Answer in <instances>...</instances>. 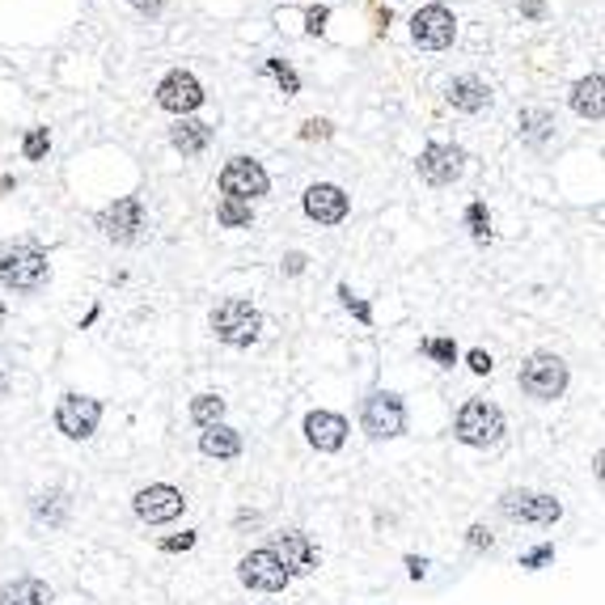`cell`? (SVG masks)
I'll return each instance as SVG.
<instances>
[{
  "mask_svg": "<svg viewBox=\"0 0 605 605\" xmlns=\"http://www.w3.org/2000/svg\"><path fill=\"white\" fill-rule=\"evenodd\" d=\"M339 297H343V305H348V309H351V314H356L360 322L373 318V309H368L365 301H356V297H351V288H339Z\"/></svg>",
  "mask_w": 605,
  "mask_h": 605,
  "instance_id": "d590c367",
  "label": "cell"
},
{
  "mask_svg": "<svg viewBox=\"0 0 605 605\" xmlns=\"http://www.w3.org/2000/svg\"><path fill=\"white\" fill-rule=\"evenodd\" d=\"M170 140H174V148L182 153V157H195V153H204V148H207V140H212V128H207V123H199V119H182Z\"/></svg>",
  "mask_w": 605,
  "mask_h": 605,
  "instance_id": "7402d4cb",
  "label": "cell"
},
{
  "mask_svg": "<svg viewBox=\"0 0 605 605\" xmlns=\"http://www.w3.org/2000/svg\"><path fill=\"white\" fill-rule=\"evenodd\" d=\"M601 89H605V80L592 72V77H584V80H576V89H572V111L580 114V119H601Z\"/></svg>",
  "mask_w": 605,
  "mask_h": 605,
  "instance_id": "ffe728a7",
  "label": "cell"
},
{
  "mask_svg": "<svg viewBox=\"0 0 605 605\" xmlns=\"http://www.w3.org/2000/svg\"><path fill=\"white\" fill-rule=\"evenodd\" d=\"M267 72L280 80V89H284V94H301V77H297V72H292L288 64H280V60H267Z\"/></svg>",
  "mask_w": 605,
  "mask_h": 605,
  "instance_id": "f1b7e54d",
  "label": "cell"
},
{
  "mask_svg": "<svg viewBox=\"0 0 605 605\" xmlns=\"http://www.w3.org/2000/svg\"><path fill=\"white\" fill-rule=\"evenodd\" d=\"M4 390H9V377H4V368H0V399H4Z\"/></svg>",
  "mask_w": 605,
  "mask_h": 605,
  "instance_id": "b9f144b4",
  "label": "cell"
},
{
  "mask_svg": "<svg viewBox=\"0 0 605 605\" xmlns=\"http://www.w3.org/2000/svg\"><path fill=\"white\" fill-rule=\"evenodd\" d=\"M500 512L508 517V521H521V525H555L559 517H563V504H559L555 495L546 492H504L500 495Z\"/></svg>",
  "mask_w": 605,
  "mask_h": 605,
  "instance_id": "277c9868",
  "label": "cell"
},
{
  "mask_svg": "<svg viewBox=\"0 0 605 605\" xmlns=\"http://www.w3.org/2000/svg\"><path fill=\"white\" fill-rule=\"evenodd\" d=\"M521 9H525V17H542V9H546V4H542V0H525Z\"/></svg>",
  "mask_w": 605,
  "mask_h": 605,
  "instance_id": "60d3db41",
  "label": "cell"
},
{
  "mask_svg": "<svg viewBox=\"0 0 605 605\" xmlns=\"http://www.w3.org/2000/svg\"><path fill=\"white\" fill-rule=\"evenodd\" d=\"M453 432H458V441L470 449H492L504 441V411L495 407V402H483V399H470L458 411V424H453Z\"/></svg>",
  "mask_w": 605,
  "mask_h": 605,
  "instance_id": "3957f363",
  "label": "cell"
},
{
  "mask_svg": "<svg viewBox=\"0 0 605 605\" xmlns=\"http://www.w3.org/2000/svg\"><path fill=\"white\" fill-rule=\"evenodd\" d=\"M360 424H365V432L373 436V441H394V436H402V432H407V407H402L399 394H385V390H377V394H368V399H365Z\"/></svg>",
  "mask_w": 605,
  "mask_h": 605,
  "instance_id": "8992f818",
  "label": "cell"
},
{
  "mask_svg": "<svg viewBox=\"0 0 605 605\" xmlns=\"http://www.w3.org/2000/svg\"><path fill=\"white\" fill-rule=\"evenodd\" d=\"M267 170L258 165V161H250V157H233L229 165L221 170V191H224V199H258V195H267Z\"/></svg>",
  "mask_w": 605,
  "mask_h": 605,
  "instance_id": "30bf717a",
  "label": "cell"
},
{
  "mask_svg": "<svg viewBox=\"0 0 605 605\" xmlns=\"http://www.w3.org/2000/svg\"><path fill=\"white\" fill-rule=\"evenodd\" d=\"M449 102H453L458 111L475 114V111H483V106L492 102V89H487L478 77H458L453 85H449Z\"/></svg>",
  "mask_w": 605,
  "mask_h": 605,
  "instance_id": "44dd1931",
  "label": "cell"
},
{
  "mask_svg": "<svg viewBox=\"0 0 605 605\" xmlns=\"http://www.w3.org/2000/svg\"><path fill=\"white\" fill-rule=\"evenodd\" d=\"M453 34H458V21H453V13H449L445 4H428V9H419L411 17V38L419 47L441 51L453 43Z\"/></svg>",
  "mask_w": 605,
  "mask_h": 605,
  "instance_id": "8fae6325",
  "label": "cell"
},
{
  "mask_svg": "<svg viewBox=\"0 0 605 605\" xmlns=\"http://www.w3.org/2000/svg\"><path fill=\"white\" fill-rule=\"evenodd\" d=\"M131 508H136V517H140L144 525H170V521L182 517L187 495L178 492V487H170V483H148V487L136 492Z\"/></svg>",
  "mask_w": 605,
  "mask_h": 605,
  "instance_id": "52a82bcc",
  "label": "cell"
},
{
  "mask_svg": "<svg viewBox=\"0 0 605 605\" xmlns=\"http://www.w3.org/2000/svg\"><path fill=\"white\" fill-rule=\"evenodd\" d=\"M326 17H331V9H326V4L309 9V13H305V30H309V34H322V30H326Z\"/></svg>",
  "mask_w": 605,
  "mask_h": 605,
  "instance_id": "836d02e7",
  "label": "cell"
},
{
  "mask_svg": "<svg viewBox=\"0 0 605 605\" xmlns=\"http://www.w3.org/2000/svg\"><path fill=\"white\" fill-rule=\"evenodd\" d=\"M466 170V153L458 144H428L424 153H419V174L428 178L432 187H449V182H458Z\"/></svg>",
  "mask_w": 605,
  "mask_h": 605,
  "instance_id": "7c38bea8",
  "label": "cell"
},
{
  "mask_svg": "<svg viewBox=\"0 0 605 605\" xmlns=\"http://www.w3.org/2000/svg\"><path fill=\"white\" fill-rule=\"evenodd\" d=\"M271 550H275V559L284 563L288 576H309L314 567H318V542L309 538V534H275V542H271Z\"/></svg>",
  "mask_w": 605,
  "mask_h": 605,
  "instance_id": "4fadbf2b",
  "label": "cell"
},
{
  "mask_svg": "<svg viewBox=\"0 0 605 605\" xmlns=\"http://www.w3.org/2000/svg\"><path fill=\"white\" fill-rule=\"evenodd\" d=\"M263 331V314H258L250 301H241V297H229L212 309V335L229 343V348H250Z\"/></svg>",
  "mask_w": 605,
  "mask_h": 605,
  "instance_id": "7a4b0ae2",
  "label": "cell"
},
{
  "mask_svg": "<svg viewBox=\"0 0 605 605\" xmlns=\"http://www.w3.org/2000/svg\"><path fill=\"white\" fill-rule=\"evenodd\" d=\"M51 601H55V592L38 576H17L0 589V605H51Z\"/></svg>",
  "mask_w": 605,
  "mask_h": 605,
  "instance_id": "ac0fdd59",
  "label": "cell"
},
{
  "mask_svg": "<svg viewBox=\"0 0 605 605\" xmlns=\"http://www.w3.org/2000/svg\"><path fill=\"white\" fill-rule=\"evenodd\" d=\"M216 216H221V224H229V229H241V224H250V204H246V199H221Z\"/></svg>",
  "mask_w": 605,
  "mask_h": 605,
  "instance_id": "d4e9b609",
  "label": "cell"
},
{
  "mask_svg": "<svg viewBox=\"0 0 605 605\" xmlns=\"http://www.w3.org/2000/svg\"><path fill=\"white\" fill-rule=\"evenodd\" d=\"M521 390H525L529 399H542V402L559 399L567 390V365L559 356H546V351L529 356L525 365H521Z\"/></svg>",
  "mask_w": 605,
  "mask_h": 605,
  "instance_id": "5b68a950",
  "label": "cell"
},
{
  "mask_svg": "<svg viewBox=\"0 0 605 605\" xmlns=\"http://www.w3.org/2000/svg\"><path fill=\"white\" fill-rule=\"evenodd\" d=\"M0 322H4V305H0Z\"/></svg>",
  "mask_w": 605,
  "mask_h": 605,
  "instance_id": "7bdbcfd3",
  "label": "cell"
},
{
  "mask_svg": "<svg viewBox=\"0 0 605 605\" xmlns=\"http://www.w3.org/2000/svg\"><path fill=\"white\" fill-rule=\"evenodd\" d=\"M407 572H411V580H424V576H428V559L407 555Z\"/></svg>",
  "mask_w": 605,
  "mask_h": 605,
  "instance_id": "74e56055",
  "label": "cell"
},
{
  "mask_svg": "<svg viewBox=\"0 0 605 605\" xmlns=\"http://www.w3.org/2000/svg\"><path fill=\"white\" fill-rule=\"evenodd\" d=\"M47 144H51V136H47V128H30V136H26V161H43V153H47Z\"/></svg>",
  "mask_w": 605,
  "mask_h": 605,
  "instance_id": "f546056e",
  "label": "cell"
},
{
  "mask_svg": "<svg viewBox=\"0 0 605 605\" xmlns=\"http://www.w3.org/2000/svg\"><path fill=\"white\" fill-rule=\"evenodd\" d=\"M305 441L318 453H339L348 441V419L335 411H309L305 415Z\"/></svg>",
  "mask_w": 605,
  "mask_h": 605,
  "instance_id": "2e32d148",
  "label": "cell"
},
{
  "mask_svg": "<svg viewBox=\"0 0 605 605\" xmlns=\"http://www.w3.org/2000/svg\"><path fill=\"white\" fill-rule=\"evenodd\" d=\"M466 224H470L475 241H492V216H487V207H483V204L466 207Z\"/></svg>",
  "mask_w": 605,
  "mask_h": 605,
  "instance_id": "4316f807",
  "label": "cell"
},
{
  "mask_svg": "<svg viewBox=\"0 0 605 605\" xmlns=\"http://www.w3.org/2000/svg\"><path fill=\"white\" fill-rule=\"evenodd\" d=\"M284 271H288V275H301V271H305V255H288L284 258Z\"/></svg>",
  "mask_w": 605,
  "mask_h": 605,
  "instance_id": "ab89813d",
  "label": "cell"
},
{
  "mask_svg": "<svg viewBox=\"0 0 605 605\" xmlns=\"http://www.w3.org/2000/svg\"><path fill=\"white\" fill-rule=\"evenodd\" d=\"M419 351L432 356V360H441V365H453V360H458V343H453V339H424Z\"/></svg>",
  "mask_w": 605,
  "mask_h": 605,
  "instance_id": "83f0119b",
  "label": "cell"
},
{
  "mask_svg": "<svg viewBox=\"0 0 605 605\" xmlns=\"http://www.w3.org/2000/svg\"><path fill=\"white\" fill-rule=\"evenodd\" d=\"M550 559H555V546H550V542H542V546H534L529 555H521V567H525V572H538V567H546Z\"/></svg>",
  "mask_w": 605,
  "mask_h": 605,
  "instance_id": "4dcf8cb0",
  "label": "cell"
},
{
  "mask_svg": "<svg viewBox=\"0 0 605 605\" xmlns=\"http://www.w3.org/2000/svg\"><path fill=\"white\" fill-rule=\"evenodd\" d=\"M102 424V402L85 399V394H64L55 407V428L64 432L68 441H89Z\"/></svg>",
  "mask_w": 605,
  "mask_h": 605,
  "instance_id": "9c48e42d",
  "label": "cell"
},
{
  "mask_svg": "<svg viewBox=\"0 0 605 605\" xmlns=\"http://www.w3.org/2000/svg\"><path fill=\"white\" fill-rule=\"evenodd\" d=\"M466 360H470V368H475L478 377H487V373H492V368H495V365H492V356H487V351H478V348L470 351Z\"/></svg>",
  "mask_w": 605,
  "mask_h": 605,
  "instance_id": "8d00e7d4",
  "label": "cell"
},
{
  "mask_svg": "<svg viewBox=\"0 0 605 605\" xmlns=\"http://www.w3.org/2000/svg\"><path fill=\"white\" fill-rule=\"evenodd\" d=\"M305 212H309V221L318 224H339L348 216V195L339 187H331V182H314L305 191Z\"/></svg>",
  "mask_w": 605,
  "mask_h": 605,
  "instance_id": "e0dca14e",
  "label": "cell"
},
{
  "mask_svg": "<svg viewBox=\"0 0 605 605\" xmlns=\"http://www.w3.org/2000/svg\"><path fill=\"white\" fill-rule=\"evenodd\" d=\"M466 546H470V550H492V546H495L492 529H487V525H470V534H466Z\"/></svg>",
  "mask_w": 605,
  "mask_h": 605,
  "instance_id": "d6a6232c",
  "label": "cell"
},
{
  "mask_svg": "<svg viewBox=\"0 0 605 605\" xmlns=\"http://www.w3.org/2000/svg\"><path fill=\"white\" fill-rule=\"evenodd\" d=\"M199 449H204V458L233 462L241 453V436L233 428H224V424H212V428H204V436H199Z\"/></svg>",
  "mask_w": 605,
  "mask_h": 605,
  "instance_id": "d6986e66",
  "label": "cell"
},
{
  "mask_svg": "<svg viewBox=\"0 0 605 605\" xmlns=\"http://www.w3.org/2000/svg\"><path fill=\"white\" fill-rule=\"evenodd\" d=\"M238 580L255 592H284L292 576L284 572V563L275 559L271 546H258V550H250V555L238 563Z\"/></svg>",
  "mask_w": 605,
  "mask_h": 605,
  "instance_id": "ba28073f",
  "label": "cell"
},
{
  "mask_svg": "<svg viewBox=\"0 0 605 605\" xmlns=\"http://www.w3.org/2000/svg\"><path fill=\"white\" fill-rule=\"evenodd\" d=\"M30 512H34V521H47V525H64V521H68V495L60 492V487H51V492L34 495Z\"/></svg>",
  "mask_w": 605,
  "mask_h": 605,
  "instance_id": "603a6c76",
  "label": "cell"
},
{
  "mask_svg": "<svg viewBox=\"0 0 605 605\" xmlns=\"http://www.w3.org/2000/svg\"><path fill=\"white\" fill-rule=\"evenodd\" d=\"M326 136H331V123H326V119H309L301 128V140H326Z\"/></svg>",
  "mask_w": 605,
  "mask_h": 605,
  "instance_id": "e575fe53",
  "label": "cell"
},
{
  "mask_svg": "<svg viewBox=\"0 0 605 605\" xmlns=\"http://www.w3.org/2000/svg\"><path fill=\"white\" fill-rule=\"evenodd\" d=\"M47 255L34 246V241H17L0 250V284L13 288V292H38L47 284Z\"/></svg>",
  "mask_w": 605,
  "mask_h": 605,
  "instance_id": "6da1fadb",
  "label": "cell"
},
{
  "mask_svg": "<svg viewBox=\"0 0 605 605\" xmlns=\"http://www.w3.org/2000/svg\"><path fill=\"white\" fill-rule=\"evenodd\" d=\"M128 4H136V9H140V13H161V9H165V0H128Z\"/></svg>",
  "mask_w": 605,
  "mask_h": 605,
  "instance_id": "f35d334b",
  "label": "cell"
},
{
  "mask_svg": "<svg viewBox=\"0 0 605 605\" xmlns=\"http://www.w3.org/2000/svg\"><path fill=\"white\" fill-rule=\"evenodd\" d=\"M199 102H204V85H199L191 72H170V77L157 85V106H161V111L191 114Z\"/></svg>",
  "mask_w": 605,
  "mask_h": 605,
  "instance_id": "9a60e30c",
  "label": "cell"
},
{
  "mask_svg": "<svg viewBox=\"0 0 605 605\" xmlns=\"http://www.w3.org/2000/svg\"><path fill=\"white\" fill-rule=\"evenodd\" d=\"M195 542H199V534L187 529V534H178V538H161V550H165V555H178V550H191Z\"/></svg>",
  "mask_w": 605,
  "mask_h": 605,
  "instance_id": "1f68e13d",
  "label": "cell"
},
{
  "mask_svg": "<svg viewBox=\"0 0 605 605\" xmlns=\"http://www.w3.org/2000/svg\"><path fill=\"white\" fill-rule=\"evenodd\" d=\"M546 128H550V114L546 111H521V136H525V140L538 144L542 136H546Z\"/></svg>",
  "mask_w": 605,
  "mask_h": 605,
  "instance_id": "484cf974",
  "label": "cell"
},
{
  "mask_svg": "<svg viewBox=\"0 0 605 605\" xmlns=\"http://www.w3.org/2000/svg\"><path fill=\"white\" fill-rule=\"evenodd\" d=\"M97 229L106 233L111 241H119V246H128V241H136V233L144 229V204L140 199H114L102 216H97Z\"/></svg>",
  "mask_w": 605,
  "mask_h": 605,
  "instance_id": "5bb4252c",
  "label": "cell"
},
{
  "mask_svg": "<svg viewBox=\"0 0 605 605\" xmlns=\"http://www.w3.org/2000/svg\"><path fill=\"white\" fill-rule=\"evenodd\" d=\"M191 419L199 424V428L221 424V419H224V399H216V394H199V399L191 402Z\"/></svg>",
  "mask_w": 605,
  "mask_h": 605,
  "instance_id": "cb8c5ba5",
  "label": "cell"
}]
</instances>
